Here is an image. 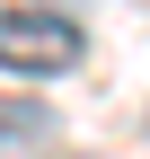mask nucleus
Wrapping results in <instances>:
<instances>
[{"mask_svg":"<svg viewBox=\"0 0 150 159\" xmlns=\"http://www.w3.org/2000/svg\"><path fill=\"white\" fill-rule=\"evenodd\" d=\"M141 133H150V106H141Z\"/></svg>","mask_w":150,"mask_h":159,"instance_id":"3","label":"nucleus"},{"mask_svg":"<svg viewBox=\"0 0 150 159\" xmlns=\"http://www.w3.org/2000/svg\"><path fill=\"white\" fill-rule=\"evenodd\" d=\"M80 53H88L80 18L35 9V0L0 9V71H9V80H62V71H80Z\"/></svg>","mask_w":150,"mask_h":159,"instance_id":"1","label":"nucleus"},{"mask_svg":"<svg viewBox=\"0 0 150 159\" xmlns=\"http://www.w3.org/2000/svg\"><path fill=\"white\" fill-rule=\"evenodd\" d=\"M62 150V115L44 97H0V159H53Z\"/></svg>","mask_w":150,"mask_h":159,"instance_id":"2","label":"nucleus"}]
</instances>
